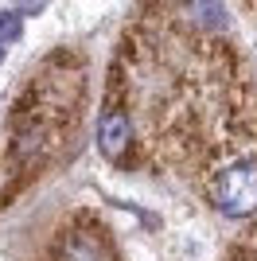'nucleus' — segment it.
<instances>
[{
	"mask_svg": "<svg viewBox=\"0 0 257 261\" xmlns=\"http://www.w3.org/2000/svg\"><path fill=\"white\" fill-rule=\"evenodd\" d=\"M214 199H218V211L230 218H246L257 211V164L242 160L234 168H226L218 175V187H214Z\"/></svg>",
	"mask_w": 257,
	"mask_h": 261,
	"instance_id": "obj_1",
	"label": "nucleus"
},
{
	"mask_svg": "<svg viewBox=\"0 0 257 261\" xmlns=\"http://www.w3.org/2000/svg\"><path fill=\"white\" fill-rule=\"evenodd\" d=\"M97 144H101V152L106 156H121V148L128 144V117L125 113H106V117L97 121Z\"/></svg>",
	"mask_w": 257,
	"mask_h": 261,
	"instance_id": "obj_2",
	"label": "nucleus"
},
{
	"mask_svg": "<svg viewBox=\"0 0 257 261\" xmlns=\"http://www.w3.org/2000/svg\"><path fill=\"white\" fill-rule=\"evenodd\" d=\"M191 12L199 16L203 28H214V32L230 23V20H226V4H222V0H191Z\"/></svg>",
	"mask_w": 257,
	"mask_h": 261,
	"instance_id": "obj_3",
	"label": "nucleus"
},
{
	"mask_svg": "<svg viewBox=\"0 0 257 261\" xmlns=\"http://www.w3.org/2000/svg\"><path fill=\"white\" fill-rule=\"evenodd\" d=\"M23 35V23H20V12H0V43H20Z\"/></svg>",
	"mask_w": 257,
	"mask_h": 261,
	"instance_id": "obj_4",
	"label": "nucleus"
},
{
	"mask_svg": "<svg viewBox=\"0 0 257 261\" xmlns=\"http://www.w3.org/2000/svg\"><path fill=\"white\" fill-rule=\"evenodd\" d=\"M66 261H101V250H97L94 242H86V238H74L66 246Z\"/></svg>",
	"mask_w": 257,
	"mask_h": 261,
	"instance_id": "obj_5",
	"label": "nucleus"
},
{
	"mask_svg": "<svg viewBox=\"0 0 257 261\" xmlns=\"http://www.w3.org/2000/svg\"><path fill=\"white\" fill-rule=\"evenodd\" d=\"M47 8V0H16V12L20 16H35V12Z\"/></svg>",
	"mask_w": 257,
	"mask_h": 261,
	"instance_id": "obj_6",
	"label": "nucleus"
},
{
	"mask_svg": "<svg viewBox=\"0 0 257 261\" xmlns=\"http://www.w3.org/2000/svg\"><path fill=\"white\" fill-rule=\"evenodd\" d=\"M0 63H4V47H0Z\"/></svg>",
	"mask_w": 257,
	"mask_h": 261,
	"instance_id": "obj_7",
	"label": "nucleus"
}]
</instances>
